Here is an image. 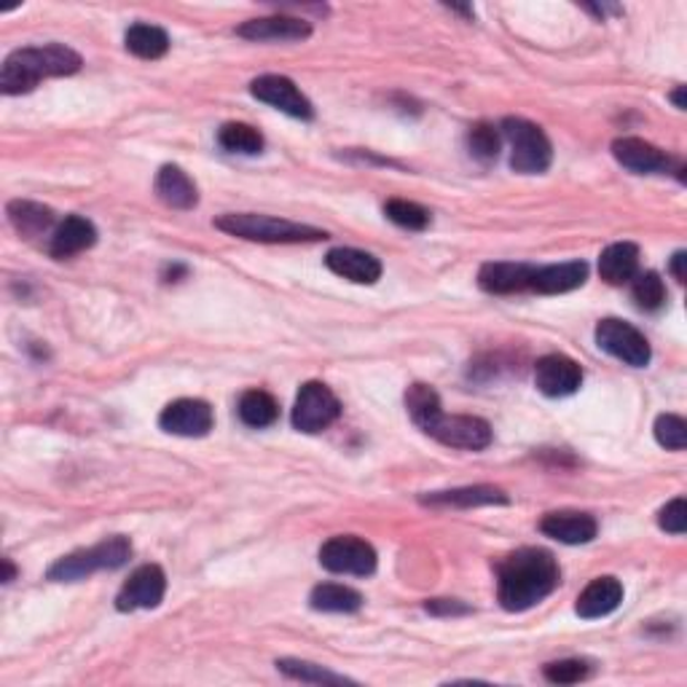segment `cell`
<instances>
[{"label": "cell", "mask_w": 687, "mask_h": 687, "mask_svg": "<svg viewBox=\"0 0 687 687\" xmlns=\"http://www.w3.org/2000/svg\"><path fill=\"white\" fill-rule=\"evenodd\" d=\"M542 674H546L548 683H553V685H574V683L589 679L591 666L585 664V660L564 658V660H553V664H548L546 668H542Z\"/></svg>", "instance_id": "36"}, {"label": "cell", "mask_w": 687, "mask_h": 687, "mask_svg": "<svg viewBox=\"0 0 687 687\" xmlns=\"http://www.w3.org/2000/svg\"><path fill=\"white\" fill-rule=\"evenodd\" d=\"M384 215L390 218L395 226L409 229V231H424L430 226V210H424L422 204L409 202V199H390L384 204Z\"/></svg>", "instance_id": "34"}, {"label": "cell", "mask_w": 687, "mask_h": 687, "mask_svg": "<svg viewBox=\"0 0 687 687\" xmlns=\"http://www.w3.org/2000/svg\"><path fill=\"white\" fill-rule=\"evenodd\" d=\"M277 668L285 674V677L298 679V683H306V685H352V679L328 672V668L320 664H309V660L279 658Z\"/></svg>", "instance_id": "31"}, {"label": "cell", "mask_w": 687, "mask_h": 687, "mask_svg": "<svg viewBox=\"0 0 687 687\" xmlns=\"http://www.w3.org/2000/svg\"><path fill=\"white\" fill-rule=\"evenodd\" d=\"M540 532L564 542V546H585L599 532L596 518L580 510H556L540 521Z\"/></svg>", "instance_id": "17"}, {"label": "cell", "mask_w": 687, "mask_h": 687, "mask_svg": "<svg viewBox=\"0 0 687 687\" xmlns=\"http://www.w3.org/2000/svg\"><path fill=\"white\" fill-rule=\"evenodd\" d=\"M250 95L261 103L272 105V108L283 110V114L302 118V121H309L315 116V108L306 99V95L293 84L287 76H277V73H266V76H258L250 84Z\"/></svg>", "instance_id": "11"}, {"label": "cell", "mask_w": 687, "mask_h": 687, "mask_svg": "<svg viewBox=\"0 0 687 687\" xmlns=\"http://www.w3.org/2000/svg\"><path fill=\"white\" fill-rule=\"evenodd\" d=\"M561 580L559 561L542 548H521L497 570V599L508 612L532 610L556 591Z\"/></svg>", "instance_id": "1"}, {"label": "cell", "mask_w": 687, "mask_h": 687, "mask_svg": "<svg viewBox=\"0 0 687 687\" xmlns=\"http://www.w3.org/2000/svg\"><path fill=\"white\" fill-rule=\"evenodd\" d=\"M405 411H409L411 422H414L422 433H427V430L433 427V422L443 414L438 392H435L430 384H411L409 390H405Z\"/></svg>", "instance_id": "27"}, {"label": "cell", "mask_w": 687, "mask_h": 687, "mask_svg": "<svg viewBox=\"0 0 687 687\" xmlns=\"http://www.w3.org/2000/svg\"><path fill=\"white\" fill-rule=\"evenodd\" d=\"M655 441L668 452H685L687 446V422L677 414H660L655 420Z\"/></svg>", "instance_id": "35"}, {"label": "cell", "mask_w": 687, "mask_h": 687, "mask_svg": "<svg viewBox=\"0 0 687 687\" xmlns=\"http://www.w3.org/2000/svg\"><path fill=\"white\" fill-rule=\"evenodd\" d=\"M124 43H127V52H133L140 60H161L170 52V35L156 24L146 22L133 24L124 35Z\"/></svg>", "instance_id": "26"}, {"label": "cell", "mask_w": 687, "mask_h": 687, "mask_svg": "<svg viewBox=\"0 0 687 687\" xmlns=\"http://www.w3.org/2000/svg\"><path fill=\"white\" fill-rule=\"evenodd\" d=\"M532 264H514V261H497V264H484L478 272V285L486 293L508 296V293H521L532 287Z\"/></svg>", "instance_id": "19"}, {"label": "cell", "mask_w": 687, "mask_h": 687, "mask_svg": "<svg viewBox=\"0 0 687 687\" xmlns=\"http://www.w3.org/2000/svg\"><path fill=\"white\" fill-rule=\"evenodd\" d=\"M589 279V264L585 261H567V264L535 266L532 287L529 290L542 293V296H556V293H570Z\"/></svg>", "instance_id": "22"}, {"label": "cell", "mask_w": 687, "mask_h": 687, "mask_svg": "<svg viewBox=\"0 0 687 687\" xmlns=\"http://www.w3.org/2000/svg\"><path fill=\"white\" fill-rule=\"evenodd\" d=\"M240 39L255 43H296L311 35V24L298 17H264V20H250L236 28Z\"/></svg>", "instance_id": "15"}, {"label": "cell", "mask_w": 687, "mask_h": 687, "mask_svg": "<svg viewBox=\"0 0 687 687\" xmlns=\"http://www.w3.org/2000/svg\"><path fill=\"white\" fill-rule=\"evenodd\" d=\"M6 212H9L11 226L20 231L24 240H33V236L46 234L54 223L52 208H46V204H39V202H28V199H14V202H9Z\"/></svg>", "instance_id": "25"}, {"label": "cell", "mask_w": 687, "mask_h": 687, "mask_svg": "<svg viewBox=\"0 0 687 687\" xmlns=\"http://www.w3.org/2000/svg\"><path fill=\"white\" fill-rule=\"evenodd\" d=\"M320 564L328 572L355 574V578H368L377 572V551L371 542L355 535L330 537L320 548Z\"/></svg>", "instance_id": "8"}, {"label": "cell", "mask_w": 687, "mask_h": 687, "mask_svg": "<svg viewBox=\"0 0 687 687\" xmlns=\"http://www.w3.org/2000/svg\"><path fill=\"white\" fill-rule=\"evenodd\" d=\"M685 261H687L685 250H679V253H674V258H672V274H674V279H677L679 285H683L685 279H687V274H685Z\"/></svg>", "instance_id": "39"}, {"label": "cell", "mask_w": 687, "mask_h": 687, "mask_svg": "<svg viewBox=\"0 0 687 687\" xmlns=\"http://www.w3.org/2000/svg\"><path fill=\"white\" fill-rule=\"evenodd\" d=\"M81 54L65 43H46V46L17 49L6 57L0 67V92L9 97L28 95L43 78L73 76L81 71Z\"/></svg>", "instance_id": "2"}, {"label": "cell", "mask_w": 687, "mask_h": 687, "mask_svg": "<svg viewBox=\"0 0 687 687\" xmlns=\"http://www.w3.org/2000/svg\"><path fill=\"white\" fill-rule=\"evenodd\" d=\"M424 610H427L430 615H438V617L467 615V612H471V607H467V604H462L459 599H433V602L424 604Z\"/></svg>", "instance_id": "38"}, {"label": "cell", "mask_w": 687, "mask_h": 687, "mask_svg": "<svg viewBox=\"0 0 687 687\" xmlns=\"http://www.w3.org/2000/svg\"><path fill=\"white\" fill-rule=\"evenodd\" d=\"M499 148H503V135H499L495 124L480 121L476 127H471V133H467V151L476 156L478 161H484V165L497 161Z\"/></svg>", "instance_id": "33"}, {"label": "cell", "mask_w": 687, "mask_h": 687, "mask_svg": "<svg viewBox=\"0 0 687 687\" xmlns=\"http://www.w3.org/2000/svg\"><path fill=\"white\" fill-rule=\"evenodd\" d=\"M218 142H221L223 151L229 154H242V156H255L264 151V135L255 127L242 121H229L218 129Z\"/></svg>", "instance_id": "30"}, {"label": "cell", "mask_w": 687, "mask_h": 687, "mask_svg": "<svg viewBox=\"0 0 687 687\" xmlns=\"http://www.w3.org/2000/svg\"><path fill=\"white\" fill-rule=\"evenodd\" d=\"M309 604L317 612H358L363 607V596L349 585L323 583L311 591Z\"/></svg>", "instance_id": "29"}, {"label": "cell", "mask_w": 687, "mask_h": 687, "mask_svg": "<svg viewBox=\"0 0 687 687\" xmlns=\"http://www.w3.org/2000/svg\"><path fill=\"white\" fill-rule=\"evenodd\" d=\"M658 524H660V529H664V532H668V535H685V529H687V499L677 497V499H672L666 508H660Z\"/></svg>", "instance_id": "37"}, {"label": "cell", "mask_w": 687, "mask_h": 687, "mask_svg": "<svg viewBox=\"0 0 687 687\" xmlns=\"http://www.w3.org/2000/svg\"><path fill=\"white\" fill-rule=\"evenodd\" d=\"M167 593V574L161 567L142 564L129 574L127 583L121 585L116 596L118 612H135V610H154L165 602Z\"/></svg>", "instance_id": "9"}, {"label": "cell", "mask_w": 687, "mask_h": 687, "mask_svg": "<svg viewBox=\"0 0 687 687\" xmlns=\"http://www.w3.org/2000/svg\"><path fill=\"white\" fill-rule=\"evenodd\" d=\"M621 602H623L621 580L604 574V578L591 580V583L585 585V591L578 596V604H574V612H578L580 617H585V621H596V617L612 615V612L621 607Z\"/></svg>", "instance_id": "18"}, {"label": "cell", "mask_w": 687, "mask_h": 687, "mask_svg": "<svg viewBox=\"0 0 687 687\" xmlns=\"http://www.w3.org/2000/svg\"><path fill=\"white\" fill-rule=\"evenodd\" d=\"M593 336H596V347L602 352L612 355V358L631 368H645L649 358H653V349H649L645 334L636 330L631 323L607 317V320L596 325V334Z\"/></svg>", "instance_id": "7"}, {"label": "cell", "mask_w": 687, "mask_h": 687, "mask_svg": "<svg viewBox=\"0 0 687 687\" xmlns=\"http://www.w3.org/2000/svg\"><path fill=\"white\" fill-rule=\"evenodd\" d=\"M215 229L247 242H264V245H302V242L328 240V231L323 229L285 221V218L255 215V212H226L218 218Z\"/></svg>", "instance_id": "3"}, {"label": "cell", "mask_w": 687, "mask_h": 687, "mask_svg": "<svg viewBox=\"0 0 687 687\" xmlns=\"http://www.w3.org/2000/svg\"><path fill=\"white\" fill-rule=\"evenodd\" d=\"M636 268H640V247L634 242H615L599 255V274L610 285H623L634 279Z\"/></svg>", "instance_id": "24"}, {"label": "cell", "mask_w": 687, "mask_h": 687, "mask_svg": "<svg viewBox=\"0 0 687 687\" xmlns=\"http://www.w3.org/2000/svg\"><path fill=\"white\" fill-rule=\"evenodd\" d=\"M430 438H435L443 446L452 448H465V452H480L492 443V427L489 422L480 420V416H446L441 414L438 420L433 422V427L427 430Z\"/></svg>", "instance_id": "10"}, {"label": "cell", "mask_w": 687, "mask_h": 687, "mask_svg": "<svg viewBox=\"0 0 687 687\" xmlns=\"http://www.w3.org/2000/svg\"><path fill=\"white\" fill-rule=\"evenodd\" d=\"M341 416V403L328 384L306 382L293 405V427L298 433H323Z\"/></svg>", "instance_id": "6"}, {"label": "cell", "mask_w": 687, "mask_h": 687, "mask_svg": "<svg viewBox=\"0 0 687 687\" xmlns=\"http://www.w3.org/2000/svg\"><path fill=\"white\" fill-rule=\"evenodd\" d=\"M97 242L95 223L86 221L84 215H67L65 221L54 229L52 242H49V253L52 258H73V255L84 253Z\"/></svg>", "instance_id": "20"}, {"label": "cell", "mask_w": 687, "mask_h": 687, "mask_svg": "<svg viewBox=\"0 0 687 687\" xmlns=\"http://www.w3.org/2000/svg\"><path fill=\"white\" fill-rule=\"evenodd\" d=\"M499 135L510 146V167L521 175H542L551 167L553 148L548 135L527 118H505L499 124Z\"/></svg>", "instance_id": "5"}, {"label": "cell", "mask_w": 687, "mask_h": 687, "mask_svg": "<svg viewBox=\"0 0 687 687\" xmlns=\"http://www.w3.org/2000/svg\"><path fill=\"white\" fill-rule=\"evenodd\" d=\"M156 197L172 210H193L199 204V189L189 178V172L178 165H165L156 175Z\"/></svg>", "instance_id": "21"}, {"label": "cell", "mask_w": 687, "mask_h": 687, "mask_svg": "<svg viewBox=\"0 0 687 687\" xmlns=\"http://www.w3.org/2000/svg\"><path fill=\"white\" fill-rule=\"evenodd\" d=\"M672 103L677 105L679 110H685V108H687V103H685V86H677V92H672Z\"/></svg>", "instance_id": "40"}, {"label": "cell", "mask_w": 687, "mask_h": 687, "mask_svg": "<svg viewBox=\"0 0 687 687\" xmlns=\"http://www.w3.org/2000/svg\"><path fill=\"white\" fill-rule=\"evenodd\" d=\"M424 505H446V508H480V505H508V495L499 486L478 484L462 486V489L433 492L422 497Z\"/></svg>", "instance_id": "23"}, {"label": "cell", "mask_w": 687, "mask_h": 687, "mask_svg": "<svg viewBox=\"0 0 687 687\" xmlns=\"http://www.w3.org/2000/svg\"><path fill=\"white\" fill-rule=\"evenodd\" d=\"M236 411H240V420L245 422L247 427L255 430L272 427V424L279 420V403L264 390H247L245 395L240 398Z\"/></svg>", "instance_id": "28"}, {"label": "cell", "mask_w": 687, "mask_h": 687, "mask_svg": "<svg viewBox=\"0 0 687 687\" xmlns=\"http://www.w3.org/2000/svg\"><path fill=\"white\" fill-rule=\"evenodd\" d=\"M212 424H215V416H212L210 403L199 401V398L172 401L159 416V427L170 435H180V438H204Z\"/></svg>", "instance_id": "12"}, {"label": "cell", "mask_w": 687, "mask_h": 687, "mask_svg": "<svg viewBox=\"0 0 687 687\" xmlns=\"http://www.w3.org/2000/svg\"><path fill=\"white\" fill-rule=\"evenodd\" d=\"M133 559V542L129 537L114 535L92 548H81L76 553H67L49 567V580L54 583H78L99 570H118Z\"/></svg>", "instance_id": "4"}, {"label": "cell", "mask_w": 687, "mask_h": 687, "mask_svg": "<svg viewBox=\"0 0 687 687\" xmlns=\"http://www.w3.org/2000/svg\"><path fill=\"white\" fill-rule=\"evenodd\" d=\"M612 156L617 159V165L636 175H660L672 170L674 165L672 156L642 137H617L612 142Z\"/></svg>", "instance_id": "14"}, {"label": "cell", "mask_w": 687, "mask_h": 687, "mask_svg": "<svg viewBox=\"0 0 687 687\" xmlns=\"http://www.w3.org/2000/svg\"><path fill=\"white\" fill-rule=\"evenodd\" d=\"M325 266L339 277L349 279L355 285H373L382 277V264L377 255L355 247H336L325 255Z\"/></svg>", "instance_id": "16"}, {"label": "cell", "mask_w": 687, "mask_h": 687, "mask_svg": "<svg viewBox=\"0 0 687 687\" xmlns=\"http://www.w3.org/2000/svg\"><path fill=\"white\" fill-rule=\"evenodd\" d=\"M631 296L642 311H658L666 304V285L655 272H636Z\"/></svg>", "instance_id": "32"}, {"label": "cell", "mask_w": 687, "mask_h": 687, "mask_svg": "<svg viewBox=\"0 0 687 687\" xmlns=\"http://www.w3.org/2000/svg\"><path fill=\"white\" fill-rule=\"evenodd\" d=\"M535 384L548 398L574 395L583 384V368L567 355H546L535 366Z\"/></svg>", "instance_id": "13"}, {"label": "cell", "mask_w": 687, "mask_h": 687, "mask_svg": "<svg viewBox=\"0 0 687 687\" xmlns=\"http://www.w3.org/2000/svg\"><path fill=\"white\" fill-rule=\"evenodd\" d=\"M17 578V567L11 564V559H3V583H11Z\"/></svg>", "instance_id": "41"}]
</instances>
